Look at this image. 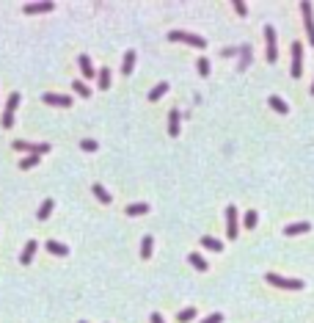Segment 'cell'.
Returning a JSON list of instances; mask_svg holds the SVG:
<instances>
[{
    "label": "cell",
    "instance_id": "1",
    "mask_svg": "<svg viewBox=\"0 0 314 323\" xmlns=\"http://www.w3.org/2000/svg\"><path fill=\"white\" fill-rule=\"evenodd\" d=\"M168 39H171V42H185V44H190V47H198V50H204V47H207V39H204V36L185 34V31H171Z\"/></svg>",
    "mask_w": 314,
    "mask_h": 323
},
{
    "label": "cell",
    "instance_id": "2",
    "mask_svg": "<svg viewBox=\"0 0 314 323\" xmlns=\"http://www.w3.org/2000/svg\"><path fill=\"white\" fill-rule=\"evenodd\" d=\"M264 279L270 282V285H276V287H281V290H303V282L300 279H284V276H279V273H267Z\"/></svg>",
    "mask_w": 314,
    "mask_h": 323
},
{
    "label": "cell",
    "instance_id": "3",
    "mask_svg": "<svg viewBox=\"0 0 314 323\" xmlns=\"http://www.w3.org/2000/svg\"><path fill=\"white\" fill-rule=\"evenodd\" d=\"M19 100H22V97H19V94L14 91V94L9 97V102H6V111H3V127H6V130H9L11 125H14V111H17Z\"/></svg>",
    "mask_w": 314,
    "mask_h": 323
},
{
    "label": "cell",
    "instance_id": "4",
    "mask_svg": "<svg viewBox=\"0 0 314 323\" xmlns=\"http://www.w3.org/2000/svg\"><path fill=\"white\" fill-rule=\"evenodd\" d=\"M292 77H300L303 75V44L300 42H295L292 44Z\"/></svg>",
    "mask_w": 314,
    "mask_h": 323
},
{
    "label": "cell",
    "instance_id": "5",
    "mask_svg": "<svg viewBox=\"0 0 314 323\" xmlns=\"http://www.w3.org/2000/svg\"><path fill=\"white\" fill-rule=\"evenodd\" d=\"M14 149L17 152H28V155H44L50 152V144H28V141H14Z\"/></svg>",
    "mask_w": 314,
    "mask_h": 323
},
{
    "label": "cell",
    "instance_id": "6",
    "mask_svg": "<svg viewBox=\"0 0 314 323\" xmlns=\"http://www.w3.org/2000/svg\"><path fill=\"white\" fill-rule=\"evenodd\" d=\"M226 235L229 240H237V207L234 204L226 207Z\"/></svg>",
    "mask_w": 314,
    "mask_h": 323
},
{
    "label": "cell",
    "instance_id": "7",
    "mask_svg": "<svg viewBox=\"0 0 314 323\" xmlns=\"http://www.w3.org/2000/svg\"><path fill=\"white\" fill-rule=\"evenodd\" d=\"M264 42H267V61L276 64L279 61V50H276V28H264Z\"/></svg>",
    "mask_w": 314,
    "mask_h": 323
},
{
    "label": "cell",
    "instance_id": "8",
    "mask_svg": "<svg viewBox=\"0 0 314 323\" xmlns=\"http://www.w3.org/2000/svg\"><path fill=\"white\" fill-rule=\"evenodd\" d=\"M300 11H303V22H306V34H309V42L314 44V17H312V3H300Z\"/></svg>",
    "mask_w": 314,
    "mask_h": 323
},
{
    "label": "cell",
    "instance_id": "9",
    "mask_svg": "<svg viewBox=\"0 0 314 323\" xmlns=\"http://www.w3.org/2000/svg\"><path fill=\"white\" fill-rule=\"evenodd\" d=\"M42 100L47 105H58V108H69L72 105V97H66V94H42Z\"/></svg>",
    "mask_w": 314,
    "mask_h": 323
},
{
    "label": "cell",
    "instance_id": "10",
    "mask_svg": "<svg viewBox=\"0 0 314 323\" xmlns=\"http://www.w3.org/2000/svg\"><path fill=\"white\" fill-rule=\"evenodd\" d=\"M55 9V3H28L25 6V14H47V11H52Z\"/></svg>",
    "mask_w": 314,
    "mask_h": 323
},
{
    "label": "cell",
    "instance_id": "11",
    "mask_svg": "<svg viewBox=\"0 0 314 323\" xmlns=\"http://www.w3.org/2000/svg\"><path fill=\"white\" fill-rule=\"evenodd\" d=\"M36 249H39V246H36V240H28L25 249H22V257H19V263H22V265H31V263H33Z\"/></svg>",
    "mask_w": 314,
    "mask_h": 323
},
{
    "label": "cell",
    "instance_id": "12",
    "mask_svg": "<svg viewBox=\"0 0 314 323\" xmlns=\"http://www.w3.org/2000/svg\"><path fill=\"white\" fill-rule=\"evenodd\" d=\"M132 69H135V50H127V55L121 61V75H132Z\"/></svg>",
    "mask_w": 314,
    "mask_h": 323
},
{
    "label": "cell",
    "instance_id": "13",
    "mask_svg": "<svg viewBox=\"0 0 314 323\" xmlns=\"http://www.w3.org/2000/svg\"><path fill=\"white\" fill-rule=\"evenodd\" d=\"M312 230V224L306 221H297V224H289V227H284V235H303V232Z\"/></svg>",
    "mask_w": 314,
    "mask_h": 323
},
{
    "label": "cell",
    "instance_id": "14",
    "mask_svg": "<svg viewBox=\"0 0 314 323\" xmlns=\"http://www.w3.org/2000/svg\"><path fill=\"white\" fill-rule=\"evenodd\" d=\"M47 251H50V254H55V257H66L69 254V249L64 246V243H58V240H47Z\"/></svg>",
    "mask_w": 314,
    "mask_h": 323
},
{
    "label": "cell",
    "instance_id": "15",
    "mask_svg": "<svg viewBox=\"0 0 314 323\" xmlns=\"http://www.w3.org/2000/svg\"><path fill=\"white\" fill-rule=\"evenodd\" d=\"M270 108H273L276 113H281V116H287V113H289V105L281 100V97H276V94L270 97Z\"/></svg>",
    "mask_w": 314,
    "mask_h": 323
},
{
    "label": "cell",
    "instance_id": "16",
    "mask_svg": "<svg viewBox=\"0 0 314 323\" xmlns=\"http://www.w3.org/2000/svg\"><path fill=\"white\" fill-rule=\"evenodd\" d=\"M168 133H171V138L179 136V111H171L168 113Z\"/></svg>",
    "mask_w": 314,
    "mask_h": 323
},
{
    "label": "cell",
    "instance_id": "17",
    "mask_svg": "<svg viewBox=\"0 0 314 323\" xmlns=\"http://www.w3.org/2000/svg\"><path fill=\"white\" fill-rule=\"evenodd\" d=\"M80 69H83V77H94V75H99V72H94V64L88 55H80Z\"/></svg>",
    "mask_w": 314,
    "mask_h": 323
},
{
    "label": "cell",
    "instance_id": "18",
    "mask_svg": "<svg viewBox=\"0 0 314 323\" xmlns=\"http://www.w3.org/2000/svg\"><path fill=\"white\" fill-rule=\"evenodd\" d=\"M52 207H55V202H52V199H44L42 207H39V221H47V218H50Z\"/></svg>",
    "mask_w": 314,
    "mask_h": 323
},
{
    "label": "cell",
    "instance_id": "19",
    "mask_svg": "<svg viewBox=\"0 0 314 323\" xmlns=\"http://www.w3.org/2000/svg\"><path fill=\"white\" fill-rule=\"evenodd\" d=\"M152 246H154L152 235H144V240H141V257H144V260H149V257H152Z\"/></svg>",
    "mask_w": 314,
    "mask_h": 323
},
{
    "label": "cell",
    "instance_id": "20",
    "mask_svg": "<svg viewBox=\"0 0 314 323\" xmlns=\"http://www.w3.org/2000/svg\"><path fill=\"white\" fill-rule=\"evenodd\" d=\"M201 246L204 249H213V251H223V243L218 238H210V235H204V238H201Z\"/></svg>",
    "mask_w": 314,
    "mask_h": 323
},
{
    "label": "cell",
    "instance_id": "21",
    "mask_svg": "<svg viewBox=\"0 0 314 323\" xmlns=\"http://www.w3.org/2000/svg\"><path fill=\"white\" fill-rule=\"evenodd\" d=\"M144 213H149V204H146V202L127 204V215H144Z\"/></svg>",
    "mask_w": 314,
    "mask_h": 323
},
{
    "label": "cell",
    "instance_id": "22",
    "mask_svg": "<svg viewBox=\"0 0 314 323\" xmlns=\"http://www.w3.org/2000/svg\"><path fill=\"white\" fill-rule=\"evenodd\" d=\"M91 191H94V196H97V199H99L102 204H111V194H108V191H105V188H102L99 182H94Z\"/></svg>",
    "mask_w": 314,
    "mask_h": 323
},
{
    "label": "cell",
    "instance_id": "23",
    "mask_svg": "<svg viewBox=\"0 0 314 323\" xmlns=\"http://www.w3.org/2000/svg\"><path fill=\"white\" fill-rule=\"evenodd\" d=\"M187 260H190V265H193L196 271H207V260H204L201 254H196V251H193V254L187 257Z\"/></svg>",
    "mask_w": 314,
    "mask_h": 323
},
{
    "label": "cell",
    "instance_id": "24",
    "mask_svg": "<svg viewBox=\"0 0 314 323\" xmlns=\"http://www.w3.org/2000/svg\"><path fill=\"white\" fill-rule=\"evenodd\" d=\"M165 91H168V83H157V86H154V89H152V91H149V100H160V97H163V94H165Z\"/></svg>",
    "mask_w": 314,
    "mask_h": 323
},
{
    "label": "cell",
    "instance_id": "25",
    "mask_svg": "<svg viewBox=\"0 0 314 323\" xmlns=\"http://www.w3.org/2000/svg\"><path fill=\"white\" fill-rule=\"evenodd\" d=\"M99 89L105 91V89H111V69L105 67V69H99Z\"/></svg>",
    "mask_w": 314,
    "mask_h": 323
},
{
    "label": "cell",
    "instance_id": "26",
    "mask_svg": "<svg viewBox=\"0 0 314 323\" xmlns=\"http://www.w3.org/2000/svg\"><path fill=\"white\" fill-rule=\"evenodd\" d=\"M196 69H198V75H201V77H207V75H210V58H204V55H201V58L196 61Z\"/></svg>",
    "mask_w": 314,
    "mask_h": 323
},
{
    "label": "cell",
    "instance_id": "27",
    "mask_svg": "<svg viewBox=\"0 0 314 323\" xmlns=\"http://www.w3.org/2000/svg\"><path fill=\"white\" fill-rule=\"evenodd\" d=\"M72 89H75V94H80V97H91V89H88L83 80H75V83H72Z\"/></svg>",
    "mask_w": 314,
    "mask_h": 323
},
{
    "label": "cell",
    "instance_id": "28",
    "mask_svg": "<svg viewBox=\"0 0 314 323\" xmlns=\"http://www.w3.org/2000/svg\"><path fill=\"white\" fill-rule=\"evenodd\" d=\"M36 163H39V155H25V158L19 161V169H33Z\"/></svg>",
    "mask_w": 314,
    "mask_h": 323
},
{
    "label": "cell",
    "instance_id": "29",
    "mask_svg": "<svg viewBox=\"0 0 314 323\" xmlns=\"http://www.w3.org/2000/svg\"><path fill=\"white\" fill-rule=\"evenodd\" d=\"M177 318H179V323H187V321H193V318H196V306H187V309H182V312H179Z\"/></svg>",
    "mask_w": 314,
    "mask_h": 323
},
{
    "label": "cell",
    "instance_id": "30",
    "mask_svg": "<svg viewBox=\"0 0 314 323\" xmlns=\"http://www.w3.org/2000/svg\"><path fill=\"white\" fill-rule=\"evenodd\" d=\"M80 146H83V152H97V141H94V138H83V141H80Z\"/></svg>",
    "mask_w": 314,
    "mask_h": 323
},
{
    "label": "cell",
    "instance_id": "31",
    "mask_svg": "<svg viewBox=\"0 0 314 323\" xmlns=\"http://www.w3.org/2000/svg\"><path fill=\"white\" fill-rule=\"evenodd\" d=\"M246 227H248V230H254V227H256V210H248L246 213Z\"/></svg>",
    "mask_w": 314,
    "mask_h": 323
},
{
    "label": "cell",
    "instance_id": "32",
    "mask_svg": "<svg viewBox=\"0 0 314 323\" xmlns=\"http://www.w3.org/2000/svg\"><path fill=\"white\" fill-rule=\"evenodd\" d=\"M231 6H234V11H237L240 17H246V14H248V9H246V3H243V0H234Z\"/></svg>",
    "mask_w": 314,
    "mask_h": 323
},
{
    "label": "cell",
    "instance_id": "33",
    "mask_svg": "<svg viewBox=\"0 0 314 323\" xmlns=\"http://www.w3.org/2000/svg\"><path fill=\"white\" fill-rule=\"evenodd\" d=\"M221 321H223V315H221V312H215V315H210V318H204L201 323H221Z\"/></svg>",
    "mask_w": 314,
    "mask_h": 323
},
{
    "label": "cell",
    "instance_id": "34",
    "mask_svg": "<svg viewBox=\"0 0 314 323\" xmlns=\"http://www.w3.org/2000/svg\"><path fill=\"white\" fill-rule=\"evenodd\" d=\"M149 318H152V323H165V321H163V315H157V312L149 315Z\"/></svg>",
    "mask_w": 314,
    "mask_h": 323
},
{
    "label": "cell",
    "instance_id": "35",
    "mask_svg": "<svg viewBox=\"0 0 314 323\" xmlns=\"http://www.w3.org/2000/svg\"><path fill=\"white\" fill-rule=\"evenodd\" d=\"M312 94H314V83H312Z\"/></svg>",
    "mask_w": 314,
    "mask_h": 323
},
{
    "label": "cell",
    "instance_id": "36",
    "mask_svg": "<svg viewBox=\"0 0 314 323\" xmlns=\"http://www.w3.org/2000/svg\"><path fill=\"white\" fill-rule=\"evenodd\" d=\"M80 323H85V321H80Z\"/></svg>",
    "mask_w": 314,
    "mask_h": 323
}]
</instances>
